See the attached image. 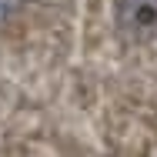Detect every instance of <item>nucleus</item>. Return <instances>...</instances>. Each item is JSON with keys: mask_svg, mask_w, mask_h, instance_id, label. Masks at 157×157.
Instances as JSON below:
<instances>
[{"mask_svg": "<svg viewBox=\"0 0 157 157\" xmlns=\"http://www.w3.org/2000/svg\"><path fill=\"white\" fill-rule=\"evenodd\" d=\"M114 20L127 40H151L157 37V0H117Z\"/></svg>", "mask_w": 157, "mask_h": 157, "instance_id": "nucleus-1", "label": "nucleus"}]
</instances>
